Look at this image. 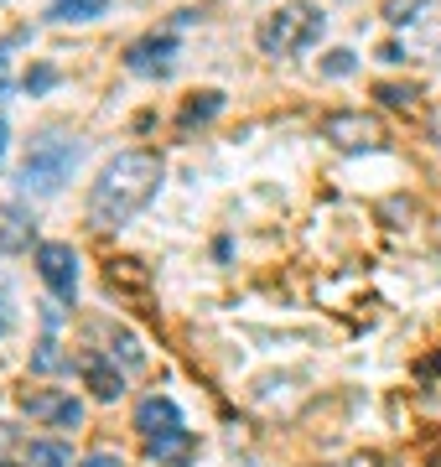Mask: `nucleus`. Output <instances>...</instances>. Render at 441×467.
<instances>
[{
	"label": "nucleus",
	"instance_id": "16",
	"mask_svg": "<svg viewBox=\"0 0 441 467\" xmlns=\"http://www.w3.org/2000/svg\"><path fill=\"white\" fill-rule=\"evenodd\" d=\"M374 94L390 104V109H410V104H415V84H379Z\"/></svg>",
	"mask_w": 441,
	"mask_h": 467
},
{
	"label": "nucleus",
	"instance_id": "2",
	"mask_svg": "<svg viewBox=\"0 0 441 467\" xmlns=\"http://www.w3.org/2000/svg\"><path fill=\"white\" fill-rule=\"evenodd\" d=\"M327 16L323 5H312V0H286V5H275L271 16L260 21V47L271 52V57H291V52H306L317 36H323Z\"/></svg>",
	"mask_w": 441,
	"mask_h": 467
},
{
	"label": "nucleus",
	"instance_id": "14",
	"mask_svg": "<svg viewBox=\"0 0 441 467\" xmlns=\"http://www.w3.org/2000/svg\"><path fill=\"white\" fill-rule=\"evenodd\" d=\"M26 467H73V451L63 441H32L26 447Z\"/></svg>",
	"mask_w": 441,
	"mask_h": 467
},
{
	"label": "nucleus",
	"instance_id": "12",
	"mask_svg": "<svg viewBox=\"0 0 441 467\" xmlns=\"http://www.w3.org/2000/svg\"><path fill=\"white\" fill-rule=\"evenodd\" d=\"M415 11H421V5H415ZM415 11H410V21H405L410 47H415V57H421V63H441V16L426 21V16H415Z\"/></svg>",
	"mask_w": 441,
	"mask_h": 467
},
{
	"label": "nucleus",
	"instance_id": "4",
	"mask_svg": "<svg viewBox=\"0 0 441 467\" xmlns=\"http://www.w3.org/2000/svg\"><path fill=\"white\" fill-rule=\"evenodd\" d=\"M323 135L338 150H374V146H385V125H379L374 115H364V109H338V115H327L323 119Z\"/></svg>",
	"mask_w": 441,
	"mask_h": 467
},
{
	"label": "nucleus",
	"instance_id": "11",
	"mask_svg": "<svg viewBox=\"0 0 441 467\" xmlns=\"http://www.w3.org/2000/svg\"><path fill=\"white\" fill-rule=\"evenodd\" d=\"M192 447H198V441H192V431H187V426L161 431V436H151V441H146V451H151L156 462H167V467H187V462H192Z\"/></svg>",
	"mask_w": 441,
	"mask_h": 467
},
{
	"label": "nucleus",
	"instance_id": "8",
	"mask_svg": "<svg viewBox=\"0 0 441 467\" xmlns=\"http://www.w3.org/2000/svg\"><path fill=\"white\" fill-rule=\"evenodd\" d=\"M26 410L42 416V420H52V426H63V431L84 426V405L73 400V395H26Z\"/></svg>",
	"mask_w": 441,
	"mask_h": 467
},
{
	"label": "nucleus",
	"instance_id": "5",
	"mask_svg": "<svg viewBox=\"0 0 441 467\" xmlns=\"http://www.w3.org/2000/svg\"><path fill=\"white\" fill-rule=\"evenodd\" d=\"M36 275L47 281V291L57 301L78 296V254H73V244H57V239L36 244Z\"/></svg>",
	"mask_w": 441,
	"mask_h": 467
},
{
	"label": "nucleus",
	"instance_id": "6",
	"mask_svg": "<svg viewBox=\"0 0 441 467\" xmlns=\"http://www.w3.org/2000/svg\"><path fill=\"white\" fill-rule=\"evenodd\" d=\"M171 63H177V36L161 32V36H140L125 47V67L130 73H146V78H167Z\"/></svg>",
	"mask_w": 441,
	"mask_h": 467
},
{
	"label": "nucleus",
	"instance_id": "1",
	"mask_svg": "<svg viewBox=\"0 0 441 467\" xmlns=\"http://www.w3.org/2000/svg\"><path fill=\"white\" fill-rule=\"evenodd\" d=\"M167 167L156 150H119L115 161H104L99 182L88 187V223L94 229H119L156 198Z\"/></svg>",
	"mask_w": 441,
	"mask_h": 467
},
{
	"label": "nucleus",
	"instance_id": "20",
	"mask_svg": "<svg viewBox=\"0 0 441 467\" xmlns=\"http://www.w3.org/2000/svg\"><path fill=\"white\" fill-rule=\"evenodd\" d=\"M338 467H379V457H374V451H358V457H348V462H338Z\"/></svg>",
	"mask_w": 441,
	"mask_h": 467
},
{
	"label": "nucleus",
	"instance_id": "15",
	"mask_svg": "<svg viewBox=\"0 0 441 467\" xmlns=\"http://www.w3.org/2000/svg\"><path fill=\"white\" fill-rule=\"evenodd\" d=\"M223 109V94L219 88H208V94H192V104L182 109V125H203V119H213Z\"/></svg>",
	"mask_w": 441,
	"mask_h": 467
},
{
	"label": "nucleus",
	"instance_id": "24",
	"mask_svg": "<svg viewBox=\"0 0 441 467\" xmlns=\"http://www.w3.org/2000/svg\"><path fill=\"white\" fill-rule=\"evenodd\" d=\"M0 467H11V462H0Z\"/></svg>",
	"mask_w": 441,
	"mask_h": 467
},
{
	"label": "nucleus",
	"instance_id": "7",
	"mask_svg": "<svg viewBox=\"0 0 441 467\" xmlns=\"http://www.w3.org/2000/svg\"><path fill=\"white\" fill-rule=\"evenodd\" d=\"M78 374H84V384L94 389V400H119V395H125V374H119L115 358H104V353H84V358H78Z\"/></svg>",
	"mask_w": 441,
	"mask_h": 467
},
{
	"label": "nucleus",
	"instance_id": "10",
	"mask_svg": "<svg viewBox=\"0 0 441 467\" xmlns=\"http://www.w3.org/2000/svg\"><path fill=\"white\" fill-rule=\"evenodd\" d=\"M32 234H36V218L26 213L21 202H5V208H0V250H11V254L26 250Z\"/></svg>",
	"mask_w": 441,
	"mask_h": 467
},
{
	"label": "nucleus",
	"instance_id": "22",
	"mask_svg": "<svg viewBox=\"0 0 441 467\" xmlns=\"http://www.w3.org/2000/svg\"><path fill=\"white\" fill-rule=\"evenodd\" d=\"M5 140H11V130H5V119H0V161H5Z\"/></svg>",
	"mask_w": 441,
	"mask_h": 467
},
{
	"label": "nucleus",
	"instance_id": "18",
	"mask_svg": "<svg viewBox=\"0 0 441 467\" xmlns=\"http://www.w3.org/2000/svg\"><path fill=\"white\" fill-rule=\"evenodd\" d=\"M323 73H333V78H343V73H354V52H348V47H338V52H327V63H323Z\"/></svg>",
	"mask_w": 441,
	"mask_h": 467
},
{
	"label": "nucleus",
	"instance_id": "9",
	"mask_svg": "<svg viewBox=\"0 0 441 467\" xmlns=\"http://www.w3.org/2000/svg\"><path fill=\"white\" fill-rule=\"evenodd\" d=\"M182 426V410L167 400V395H151V400H140V410H136V431L151 441V436H161V431H177Z\"/></svg>",
	"mask_w": 441,
	"mask_h": 467
},
{
	"label": "nucleus",
	"instance_id": "23",
	"mask_svg": "<svg viewBox=\"0 0 441 467\" xmlns=\"http://www.w3.org/2000/svg\"><path fill=\"white\" fill-rule=\"evenodd\" d=\"M436 135H441V119H436Z\"/></svg>",
	"mask_w": 441,
	"mask_h": 467
},
{
	"label": "nucleus",
	"instance_id": "19",
	"mask_svg": "<svg viewBox=\"0 0 441 467\" xmlns=\"http://www.w3.org/2000/svg\"><path fill=\"white\" fill-rule=\"evenodd\" d=\"M78 467H125L119 457H109V451H94V457H84Z\"/></svg>",
	"mask_w": 441,
	"mask_h": 467
},
{
	"label": "nucleus",
	"instance_id": "17",
	"mask_svg": "<svg viewBox=\"0 0 441 467\" xmlns=\"http://www.w3.org/2000/svg\"><path fill=\"white\" fill-rule=\"evenodd\" d=\"M57 364H63V358H57V343H52V337H42V348H36L32 368H36V374H52Z\"/></svg>",
	"mask_w": 441,
	"mask_h": 467
},
{
	"label": "nucleus",
	"instance_id": "13",
	"mask_svg": "<svg viewBox=\"0 0 441 467\" xmlns=\"http://www.w3.org/2000/svg\"><path fill=\"white\" fill-rule=\"evenodd\" d=\"M104 11H109V0H52L47 5L52 21H94Z\"/></svg>",
	"mask_w": 441,
	"mask_h": 467
},
{
	"label": "nucleus",
	"instance_id": "3",
	"mask_svg": "<svg viewBox=\"0 0 441 467\" xmlns=\"http://www.w3.org/2000/svg\"><path fill=\"white\" fill-rule=\"evenodd\" d=\"M73 161H78V146L47 135V140H36L32 156H26V167H21V187H32V192H57V187L68 182Z\"/></svg>",
	"mask_w": 441,
	"mask_h": 467
},
{
	"label": "nucleus",
	"instance_id": "21",
	"mask_svg": "<svg viewBox=\"0 0 441 467\" xmlns=\"http://www.w3.org/2000/svg\"><path fill=\"white\" fill-rule=\"evenodd\" d=\"M11 333V306H5V301H0V337Z\"/></svg>",
	"mask_w": 441,
	"mask_h": 467
}]
</instances>
